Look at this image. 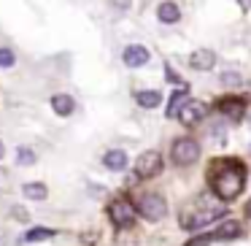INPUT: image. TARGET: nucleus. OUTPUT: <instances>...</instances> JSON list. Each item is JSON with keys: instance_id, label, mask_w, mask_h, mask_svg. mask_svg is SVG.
<instances>
[{"instance_id": "nucleus-1", "label": "nucleus", "mask_w": 251, "mask_h": 246, "mask_svg": "<svg viewBox=\"0 0 251 246\" xmlns=\"http://www.w3.org/2000/svg\"><path fill=\"white\" fill-rule=\"evenodd\" d=\"M208 179H211L213 195L222 203H229L243 192L246 187V168L238 160H216L208 170Z\"/></svg>"}, {"instance_id": "nucleus-2", "label": "nucleus", "mask_w": 251, "mask_h": 246, "mask_svg": "<svg viewBox=\"0 0 251 246\" xmlns=\"http://www.w3.org/2000/svg\"><path fill=\"white\" fill-rule=\"evenodd\" d=\"M227 203H208V200H195L181 211V227L184 230H200L202 224H211L213 219L224 217Z\"/></svg>"}, {"instance_id": "nucleus-3", "label": "nucleus", "mask_w": 251, "mask_h": 246, "mask_svg": "<svg viewBox=\"0 0 251 246\" xmlns=\"http://www.w3.org/2000/svg\"><path fill=\"white\" fill-rule=\"evenodd\" d=\"M138 214H141L143 219H149V222H159V219H165V214H168V203L159 195L149 192V195H141V200H138Z\"/></svg>"}, {"instance_id": "nucleus-4", "label": "nucleus", "mask_w": 251, "mask_h": 246, "mask_svg": "<svg viewBox=\"0 0 251 246\" xmlns=\"http://www.w3.org/2000/svg\"><path fill=\"white\" fill-rule=\"evenodd\" d=\"M170 154H173L176 165H192L200 160V143L195 138H178L173 143V149H170Z\"/></svg>"}, {"instance_id": "nucleus-5", "label": "nucleus", "mask_w": 251, "mask_h": 246, "mask_svg": "<svg viewBox=\"0 0 251 246\" xmlns=\"http://www.w3.org/2000/svg\"><path fill=\"white\" fill-rule=\"evenodd\" d=\"M108 217L116 227H132V224H135V217H138V208L127 200H114L108 208Z\"/></svg>"}, {"instance_id": "nucleus-6", "label": "nucleus", "mask_w": 251, "mask_h": 246, "mask_svg": "<svg viewBox=\"0 0 251 246\" xmlns=\"http://www.w3.org/2000/svg\"><path fill=\"white\" fill-rule=\"evenodd\" d=\"M159 170H162V154H159V152L149 149V152H143L141 157H138L135 176H141V179H151V176L159 173Z\"/></svg>"}, {"instance_id": "nucleus-7", "label": "nucleus", "mask_w": 251, "mask_h": 246, "mask_svg": "<svg viewBox=\"0 0 251 246\" xmlns=\"http://www.w3.org/2000/svg\"><path fill=\"white\" fill-rule=\"evenodd\" d=\"M122 60H125L127 68H141V65L149 62V49L141 46V44H132V46H127V49L122 52Z\"/></svg>"}, {"instance_id": "nucleus-8", "label": "nucleus", "mask_w": 251, "mask_h": 246, "mask_svg": "<svg viewBox=\"0 0 251 246\" xmlns=\"http://www.w3.org/2000/svg\"><path fill=\"white\" fill-rule=\"evenodd\" d=\"M205 103H200V100H189V103L184 106V109H181V114H178V119L184 122L186 127H192V125H197V122L202 119V116H205Z\"/></svg>"}, {"instance_id": "nucleus-9", "label": "nucleus", "mask_w": 251, "mask_h": 246, "mask_svg": "<svg viewBox=\"0 0 251 246\" xmlns=\"http://www.w3.org/2000/svg\"><path fill=\"white\" fill-rule=\"evenodd\" d=\"M219 111H222L224 116H229L232 122H238V119H243V116H246V100L224 98V100H219Z\"/></svg>"}, {"instance_id": "nucleus-10", "label": "nucleus", "mask_w": 251, "mask_h": 246, "mask_svg": "<svg viewBox=\"0 0 251 246\" xmlns=\"http://www.w3.org/2000/svg\"><path fill=\"white\" fill-rule=\"evenodd\" d=\"M189 65L195 68V71H211V68L216 65V55H213L211 49H197L195 55L189 57Z\"/></svg>"}, {"instance_id": "nucleus-11", "label": "nucleus", "mask_w": 251, "mask_h": 246, "mask_svg": "<svg viewBox=\"0 0 251 246\" xmlns=\"http://www.w3.org/2000/svg\"><path fill=\"white\" fill-rule=\"evenodd\" d=\"M103 165L108 170H125L127 165H130V157H127V152H122V149H111V152H105V157H103Z\"/></svg>"}, {"instance_id": "nucleus-12", "label": "nucleus", "mask_w": 251, "mask_h": 246, "mask_svg": "<svg viewBox=\"0 0 251 246\" xmlns=\"http://www.w3.org/2000/svg\"><path fill=\"white\" fill-rule=\"evenodd\" d=\"M51 109H54L57 116H71L73 109H76V103H73L71 95L60 92V95H51Z\"/></svg>"}, {"instance_id": "nucleus-13", "label": "nucleus", "mask_w": 251, "mask_h": 246, "mask_svg": "<svg viewBox=\"0 0 251 246\" xmlns=\"http://www.w3.org/2000/svg\"><path fill=\"white\" fill-rule=\"evenodd\" d=\"M157 17H159V22H165V25H176L181 19V8L176 6V3H159V8H157Z\"/></svg>"}, {"instance_id": "nucleus-14", "label": "nucleus", "mask_w": 251, "mask_h": 246, "mask_svg": "<svg viewBox=\"0 0 251 246\" xmlns=\"http://www.w3.org/2000/svg\"><path fill=\"white\" fill-rule=\"evenodd\" d=\"M135 103L141 106V109H157V106L162 103V95H159L157 89H141V92H135Z\"/></svg>"}, {"instance_id": "nucleus-15", "label": "nucleus", "mask_w": 251, "mask_h": 246, "mask_svg": "<svg viewBox=\"0 0 251 246\" xmlns=\"http://www.w3.org/2000/svg\"><path fill=\"white\" fill-rule=\"evenodd\" d=\"M238 235H240V222H235V219H227L224 224H219V227L213 230V238H222V241L238 238Z\"/></svg>"}, {"instance_id": "nucleus-16", "label": "nucleus", "mask_w": 251, "mask_h": 246, "mask_svg": "<svg viewBox=\"0 0 251 246\" xmlns=\"http://www.w3.org/2000/svg\"><path fill=\"white\" fill-rule=\"evenodd\" d=\"M22 192H25V197H30V200H38V203L49 197V190H46V184H41V181H30V184H25Z\"/></svg>"}, {"instance_id": "nucleus-17", "label": "nucleus", "mask_w": 251, "mask_h": 246, "mask_svg": "<svg viewBox=\"0 0 251 246\" xmlns=\"http://www.w3.org/2000/svg\"><path fill=\"white\" fill-rule=\"evenodd\" d=\"M186 103H189V100H186V92H184V89H176L173 98H170V106H168V116H170V119H173V116H178L181 109H184Z\"/></svg>"}, {"instance_id": "nucleus-18", "label": "nucleus", "mask_w": 251, "mask_h": 246, "mask_svg": "<svg viewBox=\"0 0 251 246\" xmlns=\"http://www.w3.org/2000/svg\"><path fill=\"white\" fill-rule=\"evenodd\" d=\"M51 235H54V230H49V227H33V230H27L25 241H27V244H35V241H46V238H51Z\"/></svg>"}, {"instance_id": "nucleus-19", "label": "nucleus", "mask_w": 251, "mask_h": 246, "mask_svg": "<svg viewBox=\"0 0 251 246\" xmlns=\"http://www.w3.org/2000/svg\"><path fill=\"white\" fill-rule=\"evenodd\" d=\"M17 163L19 165H33L35 163V152H33V149H27V146H19L17 149Z\"/></svg>"}, {"instance_id": "nucleus-20", "label": "nucleus", "mask_w": 251, "mask_h": 246, "mask_svg": "<svg viewBox=\"0 0 251 246\" xmlns=\"http://www.w3.org/2000/svg\"><path fill=\"white\" fill-rule=\"evenodd\" d=\"M219 82L224 84V87H238L243 79H240V73H235V71H227V73H222V79Z\"/></svg>"}, {"instance_id": "nucleus-21", "label": "nucleus", "mask_w": 251, "mask_h": 246, "mask_svg": "<svg viewBox=\"0 0 251 246\" xmlns=\"http://www.w3.org/2000/svg\"><path fill=\"white\" fill-rule=\"evenodd\" d=\"M14 62H17V57L11 49H0V68H11Z\"/></svg>"}, {"instance_id": "nucleus-22", "label": "nucleus", "mask_w": 251, "mask_h": 246, "mask_svg": "<svg viewBox=\"0 0 251 246\" xmlns=\"http://www.w3.org/2000/svg\"><path fill=\"white\" fill-rule=\"evenodd\" d=\"M211 241H213V233H211V235H202V238H195L189 246H208Z\"/></svg>"}, {"instance_id": "nucleus-23", "label": "nucleus", "mask_w": 251, "mask_h": 246, "mask_svg": "<svg viewBox=\"0 0 251 246\" xmlns=\"http://www.w3.org/2000/svg\"><path fill=\"white\" fill-rule=\"evenodd\" d=\"M11 214H14V217H17V219H22V222H30V217H27V214H25V208H19V206L14 208Z\"/></svg>"}, {"instance_id": "nucleus-24", "label": "nucleus", "mask_w": 251, "mask_h": 246, "mask_svg": "<svg viewBox=\"0 0 251 246\" xmlns=\"http://www.w3.org/2000/svg\"><path fill=\"white\" fill-rule=\"evenodd\" d=\"M240 3V8H251V0H238Z\"/></svg>"}, {"instance_id": "nucleus-25", "label": "nucleus", "mask_w": 251, "mask_h": 246, "mask_svg": "<svg viewBox=\"0 0 251 246\" xmlns=\"http://www.w3.org/2000/svg\"><path fill=\"white\" fill-rule=\"evenodd\" d=\"M3 154H6V149H3V141H0V160H3Z\"/></svg>"}, {"instance_id": "nucleus-26", "label": "nucleus", "mask_w": 251, "mask_h": 246, "mask_svg": "<svg viewBox=\"0 0 251 246\" xmlns=\"http://www.w3.org/2000/svg\"><path fill=\"white\" fill-rule=\"evenodd\" d=\"M246 214H249V217H251V200H249V206H246Z\"/></svg>"}]
</instances>
